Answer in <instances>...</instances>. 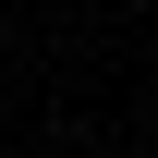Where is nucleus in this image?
Returning <instances> with one entry per match:
<instances>
[]
</instances>
